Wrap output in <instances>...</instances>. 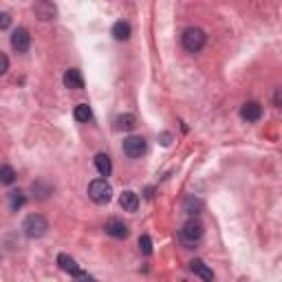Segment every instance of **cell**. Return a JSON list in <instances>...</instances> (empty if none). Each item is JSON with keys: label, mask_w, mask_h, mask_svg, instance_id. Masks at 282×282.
<instances>
[{"label": "cell", "mask_w": 282, "mask_h": 282, "mask_svg": "<svg viewBox=\"0 0 282 282\" xmlns=\"http://www.w3.org/2000/svg\"><path fill=\"white\" fill-rule=\"evenodd\" d=\"M183 49L190 53H199L203 46H205V42H207V35L203 29H199V27H190V29L183 31Z\"/></svg>", "instance_id": "6da1fadb"}, {"label": "cell", "mask_w": 282, "mask_h": 282, "mask_svg": "<svg viewBox=\"0 0 282 282\" xmlns=\"http://www.w3.org/2000/svg\"><path fill=\"white\" fill-rule=\"evenodd\" d=\"M22 231L29 238H42L49 231V221L42 214H29L22 223Z\"/></svg>", "instance_id": "7a4b0ae2"}, {"label": "cell", "mask_w": 282, "mask_h": 282, "mask_svg": "<svg viewBox=\"0 0 282 282\" xmlns=\"http://www.w3.org/2000/svg\"><path fill=\"white\" fill-rule=\"evenodd\" d=\"M88 196L97 205H106V203H110V199H112V187L106 183V179H95L88 185Z\"/></svg>", "instance_id": "3957f363"}, {"label": "cell", "mask_w": 282, "mask_h": 282, "mask_svg": "<svg viewBox=\"0 0 282 282\" xmlns=\"http://www.w3.org/2000/svg\"><path fill=\"white\" fill-rule=\"evenodd\" d=\"M203 238V225L199 221H187L185 225L181 227V241L183 243H190V245H194L196 241H201Z\"/></svg>", "instance_id": "277c9868"}, {"label": "cell", "mask_w": 282, "mask_h": 282, "mask_svg": "<svg viewBox=\"0 0 282 282\" xmlns=\"http://www.w3.org/2000/svg\"><path fill=\"white\" fill-rule=\"evenodd\" d=\"M58 265H60V269H62V271L70 273V276H73V278H84V280H90L88 273H84V271L80 269V265L75 263V258H70L68 253H60V256H58Z\"/></svg>", "instance_id": "5b68a950"}, {"label": "cell", "mask_w": 282, "mask_h": 282, "mask_svg": "<svg viewBox=\"0 0 282 282\" xmlns=\"http://www.w3.org/2000/svg\"><path fill=\"white\" fill-rule=\"evenodd\" d=\"M33 13H35V18L42 20V22H49V20H53L58 16V9H55V5L51 0H38V3L33 5Z\"/></svg>", "instance_id": "8992f818"}, {"label": "cell", "mask_w": 282, "mask_h": 282, "mask_svg": "<svg viewBox=\"0 0 282 282\" xmlns=\"http://www.w3.org/2000/svg\"><path fill=\"white\" fill-rule=\"evenodd\" d=\"M11 46L16 49L18 53H27V51H29V46H31V35H29V31L22 29V27L13 31L11 33Z\"/></svg>", "instance_id": "52a82bcc"}, {"label": "cell", "mask_w": 282, "mask_h": 282, "mask_svg": "<svg viewBox=\"0 0 282 282\" xmlns=\"http://www.w3.org/2000/svg\"><path fill=\"white\" fill-rule=\"evenodd\" d=\"M124 152L128 154V157L137 159L141 154L146 152V139L144 137H128L124 139Z\"/></svg>", "instance_id": "ba28073f"}, {"label": "cell", "mask_w": 282, "mask_h": 282, "mask_svg": "<svg viewBox=\"0 0 282 282\" xmlns=\"http://www.w3.org/2000/svg\"><path fill=\"white\" fill-rule=\"evenodd\" d=\"M241 117L247 119V122H258L263 117V106L258 102H245L241 108Z\"/></svg>", "instance_id": "9c48e42d"}, {"label": "cell", "mask_w": 282, "mask_h": 282, "mask_svg": "<svg viewBox=\"0 0 282 282\" xmlns=\"http://www.w3.org/2000/svg\"><path fill=\"white\" fill-rule=\"evenodd\" d=\"M106 234L112 236V238H128V227L117 221V218H110L108 223H106Z\"/></svg>", "instance_id": "30bf717a"}, {"label": "cell", "mask_w": 282, "mask_h": 282, "mask_svg": "<svg viewBox=\"0 0 282 282\" xmlns=\"http://www.w3.org/2000/svg\"><path fill=\"white\" fill-rule=\"evenodd\" d=\"M64 86L66 88H73V90H80L84 88V77L77 68H68L64 73Z\"/></svg>", "instance_id": "8fae6325"}, {"label": "cell", "mask_w": 282, "mask_h": 282, "mask_svg": "<svg viewBox=\"0 0 282 282\" xmlns=\"http://www.w3.org/2000/svg\"><path fill=\"white\" fill-rule=\"evenodd\" d=\"M119 205H122L124 212H137V207H139V196L132 192V190H126V192L119 196Z\"/></svg>", "instance_id": "7c38bea8"}, {"label": "cell", "mask_w": 282, "mask_h": 282, "mask_svg": "<svg viewBox=\"0 0 282 282\" xmlns=\"http://www.w3.org/2000/svg\"><path fill=\"white\" fill-rule=\"evenodd\" d=\"M190 271L196 273V276H201L203 280H212V278H214V271H212L209 267L203 263V260H199V258H194L192 263H190Z\"/></svg>", "instance_id": "4fadbf2b"}, {"label": "cell", "mask_w": 282, "mask_h": 282, "mask_svg": "<svg viewBox=\"0 0 282 282\" xmlns=\"http://www.w3.org/2000/svg\"><path fill=\"white\" fill-rule=\"evenodd\" d=\"M95 168H97V172H100L102 176H108L112 172V163H110L108 154H104V152L97 154V157H95Z\"/></svg>", "instance_id": "5bb4252c"}, {"label": "cell", "mask_w": 282, "mask_h": 282, "mask_svg": "<svg viewBox=\"0 0 282 282\" xmlns=\"http://www.w3.org/2000/svg\"><path fill=\"white\" fill-rule=\"evenodd\" d=\"M130 25L128 22H124V20H119V22H115V27H112V35H115V40L119 42H124V40H128L130 38Z\"/></svg>", "instance_id": "9a60e30c"}, {"label": "cell", "mask_w": 282, "mask_h": 282, "mask_svg": "<svg viewBox=\"0 0 282 282\" xmlns=\"http://www.w3.org/2000/svg\"><path fill=\"white\" fill-rule=\"evenodd\" d=\"M25 203H27V196H25L22 190H13V192H9V207L13 212H18Z\"/></svg>", "instance_id": "2e32d148"}, {"label": "cell", "mask_w": 282, "mask_h": 282, "mask_svg": "<svg viewBox=\"0 0 282 282\" xmlns=\"http://www.w3.org/2000/svg\"><path fill=\"white\" fill-rule=\"evenodd\" d=\"M73 115H75L77 122H90V119H93V110H90L88 104H77Z\"/></svg>", "instance_id": "e0dca14e"}, {"label": "cell", "mask_w": 282, "mask_h": 282, "mask_svg": "<svg viewBox=\"0 0 282 282\" xmlns=\"http://www.w3.org/2000/svg\"><path fill=\"white\" fill-rule=\"evenodd\" d=\"M137 126V117L130 115V112H126V115L117 117V130H132Z\"/></svg>", "instance_id": "ac0fdd59"}, {"label": "cell", "mask_w": 282, "mask_h": 282, "mask_svg": "<svg viewBox=\"0 0 282 282\" xmlns=\"http://www.w3.org/2000/svg\"><path fill=\"white\" fill-rule=\"evenodd\" d=\"M16 181V170L11 166H0V183L3 185H11Z\"/></svg>", "instance_id": "d6986e66"}, {"label": "cell", "mask_w": 282, "mask_h": 282, "mask_svg": "<svg viewBox=\"0 0 282 282\" xmlns=\"http://www.w3.org/2000/svg\"><path fill=\"white\" fill-rule=\"evenodd\" d=\"M139 249L141 251H144L146 253V256H150V253H152V241H150V236H141L139 238Z\"/></svg>", "instance_id": "ffe728a7"}, {"label": "cell", "mask_w": 282, "mask_h": 282, "mask_svg": "<svg viewBox=\"0 0 282 282\" xmlns=\"http://www.w3.org/2000/svg\"><path fill=\"white\" fill-rule=\"evenodd\" d=\"M9 27H11V16L7 11H0V31L9 29Z\"/></svg>", "instance_id": "44dd1931"}, {"label": "cell", "mask_w": 282, "mask_h": 282, "mask_svg": "<svg viewBox=\"0 0 282 282\" xmlns=\"http://www.w3.org/2000/svg\"><path fill=\"white\" fill-rule=\"evenodd\" d=\"M7 70H9V58L0 51V75H5Z\"/></svg>", "instance_id": "7402d4cb"}, {"label": "cell", "mask_w": 282, "mask_h": 282, "mask_svg": "<svg viewBox=\"0 0 282 282\" xmlns=\"http://www.w3.org/2000/svg\"><path fill=\"white\" fill-rule=\"evenodd\" d=\"M199 207H201V203H199V201H194V199H190V201H187V205H185L187 214H199V212H196Z\"/></svg>", "instance_id": "603a6c76"}, {"label": "cell", "mask_w": 282, "mask_h": 282, "mask_svg": "<svg viewBox=\"0 0 282 282\" xmlns=\"http://www.w3.org/2000/svg\"><path fill=\"white\" fill-rule=\"evenodd\" d=\"M161 139H163V141H161V144H163V146H168V144H170V135H168V132H166V135L161 137Z\"/></svg>", "instance_id": "cb8c5ba5"}, {"label": "cell", "mask_w": 282, "mask_h": 282, "mask_svg": "<svg viewBox=\"0 0 282 282\" xmlns=\"http://www.w3.org/2000/svg\"><path fill=\"white\" fill-rule=\"evenodd\" d=\"M276 106H280V88L276 90Z\"/></svg>", "instance_id": "d4e9b609"}, {"label": "cell", "mask_w": 282, "mask_h": 282, "mask_svg": "<svg viewBox=\"0 0 282 282\" xmlns=\"http://www.w3.org/2000/svg\"><path fill=\"white\" fill-rule=\"evenodd\" d=\"M0 260H3V258H0Z\"/></svg>", "instance_id": "484cf974"}]
</instances>
